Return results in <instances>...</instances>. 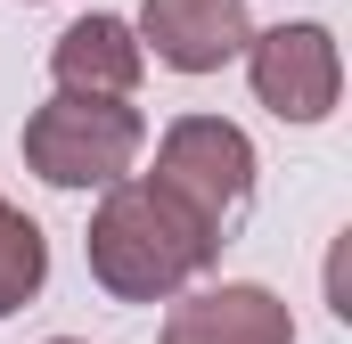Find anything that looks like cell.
I'll use <instances>...</instances> for the list:
<instances>
[{"instance_id":"6da1fadb","label":"cell","mask_w":352,"mask_h":344,"mask_svg":"<svg viewBox=\"0 0 352 344\" xmlns=\"http://www.w3.org/2000/svg\"><path fill=\"white\" fill-rule=\"evenodd\" d=\"M82 255H90V279H98L115 303H173L188 279L213 270L221 230L197 222L156 172H148V180L123 172V180H107V197H98V213H90Z\"/></svg>"},{"instance_id":"7a4b0ae2","label":"cell","mask_w":352,"mask_h":344,"mask_svg":"<svg viewBox=\"0 0 352 344\" xmlns=\"http://www.w3.org/2000/svg\"><path fill=\"white\" fill-rule=\"evenodd\" d=\"M148 148V115L131 98H90V90H58L50 107L25 115V164L50 189H107L140 164Z\"/></svg>"},{"instance_id":"3957f363","label":"cell","mask_w":352,"mask_h":344,"mask_svg":"<svg viewBox=\"0 0 352 344\" xmlns=\"http://www.w3.org/2000/svg\"><path fill=\"white\" fill-rule=\"evenodd\" d=\"M156 180L213 230H230L254 197V140L221 115H173L156 140Z\"/></svg>"},{"instance_id":"277c9868","label":"cell","mask_w":352,"mask_h":344,"mask_svg":"<svg viewBox=\"0 0 352 344\" xmlns=\"http://www.w3.org/2000/svg\"><path fill=\"white\" fill-rule=\"evenodd\" d=\"M246 83L278 123H328L336 98H344V58H336V33L328 25H270L246 33Z\"/></svg>"},{"instance_id":"5b68a950","label":"cell","mask_w":352,"mask_h":344,"mask_svg":"<svg viewBox=\"0 0 352 344\" xmlns=\"http://www.w3.org/2000/svg\"><path fill=\"white\" fill-rule=\"evenodd\" d=\"M140 50H156V66L173 74H221L246 50V0H140Z\"/></svg>"},{"instance_id":"8992f818","label":"cell","mask_w":352,"mask_h":344,"mask_svg":"<svg viewBox=\"0 0 352 344\" xmlns=\"http://www.w3.org/2000/svg\"><path fill=\"white\" fill-rule=\"evenodd\" d=\"M164 344H295V312L254 279H221L205 295H173Z\"/></svg>"},{"instance_id":"52a82bcc","label":"cell","mask_w":352,"mask_h":344,"mask_svg":"<svg viewBox=\"0 0 352 344\" xmlns=\"http://www.w3.org/2000/svg\"><path fill=\"white\" fill-rule=\"evenodd\" d=\"M140 33L123 17H74L58 41H50V83L58 90H90V98H131L140 90Z\"/></svg>"},{"instance_id":"ba28073f","label":"cell","mask_w":352,"mask_h":344,"mask_svg":"<svg viewBox=\"0 0 352 344\" xmlns=\"http://www.w3.org/2000/svg\"><path fill=\"white\" fill-rule=\"evenodd\" d=\"M41 287H50V238H41V222H25L0 197V320L25 312Z\"/></svg>"},{"instance_id":"9c48e42d","label":"cell","mask_w":352,"mask_h":344,"mask_svg":"<svg viewBox=\"0 0 352 344\" xmlns=\"http://www.w3.org/2000/svg\"><path fill=\"white\" fill-rule=\"evenodd\" d=\"M50 344H82V336H50Z\"/></svg>"}]
</instances>
